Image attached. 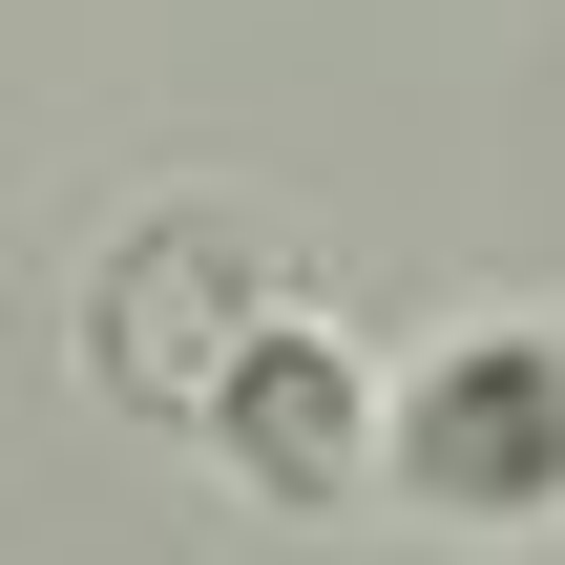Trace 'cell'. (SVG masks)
Returning a JSON list of instances; mask_svg holds the SVG:
<instances>
[{
	"label": "cell",
	"instance_id": "obj_1",
	"mask_svg": "<svg viewBox=\"0 0 565 565\" xmlns=\"http://www.w3.org/2000/svg\"><path fill=\"white\" fill-rule=\"evenodd\" d=\"M377 482L461 545L503 524H565V315H503V335H440L419 377H377Z\"/></svg>",
	"mask_w": 565,
	"mask_h": 565
},
{
	"label": "cell",
	"instance_id": "obj_2",
	"mask_svg": "<svg viewBox=\"0 0 565 565\" xmlns=\"http://www.w3.org/2000/svg\"><path fill=\"white\" fill-rule=\"evenodd\" d=\"M252 315H273V252H252V231H210V210H147V231L84 273V377H105L126 419H168V440H189Z\"/></svg>",
	"mask_w": 565,
	"mask_h": 565
},
{
	"label": "cell",
	"instance_id": "obj_3",
	"mask_svg": "<svg viewBox=\"0 0 565 565\" xmlns=\"http://www.w3.org/2000/svg\"><path fill=\"white\" fill-rule=\"evenodd\" d=\"M189 440H210L252 503L335 524V503L377 482V356H356L335 315H294V294H273V315L231 335V377H210V419H189Z\"/></svg>",
	"mask_w": 565,
	"mask_h": 565
}]
</instances>
